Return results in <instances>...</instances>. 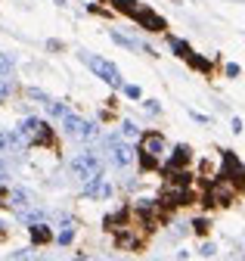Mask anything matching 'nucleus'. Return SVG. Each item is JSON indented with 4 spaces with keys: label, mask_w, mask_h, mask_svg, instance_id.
Listing matches in <instances>:
<instances>
[{
    "label": "nucleus",
    "mask_w": 245,
    "mask_h": 261,
    "mask_svg": "<svg viewBox=\"0 0 245 261\" xmlns=\"http://www.w3.org/2000/svg\"><path fill=\"white\" fill-rule=\"evenodd\" d=\"M19 137L28 146H53V127L41 118H25L19 127Z\"/></svg>",
    "instance_id": "nucleus-1"
},
{
    "label": "nucleus",
    "mask_w": 245,
    "mask_h": 261,
    "mask_svg": "<svg viewBox=\"0 0 245 261\" xmlns=\"http://www.w3.org/2000/svg\"><path fill=\"white\" fill-rule=\"evenodd\" d=\"M103 168H106V162L97 155V152H81L72 159V174L78 180H94V177H103Z\"/></svg>",
    "instance_id": "nucleus-2"
},
{
    "label": "nucleus",
    "mask_w": 245,
    "mask_h": 261,
    "mask_svg": "<svg viewBox=\"0 0 245 261\" xmlns=\"http://www.w3.org/2000/svg\"><path fill=\"white\" fill-rule=\"evenodd\" d=\"M81 59H84L106 84H112V87H125V78H121V72H118L115 62H109V59H103V56H94V53H81Z\"/></svg>",
    "instance_id": "nucleus-3"
},
{
    "label": "nucleus",
    "mask_w": 245,
    "mask_h": 261,
    "mask_svg": "<svg viewBox=\"0 0 245 261\" xmlns=\"http://www.w3.org/2000/svg\"><path fill=\"white\" fill-rule=\"evenodd\" d=\"M63 127H66V134H69V137H78V140H94V137L100 134L94 121L78 118V115H66V118H63Z\"/></svg>",
    "instance_id": "nucleus-4"
},
{
    "label": "nucleus",
    "mask_w": 245,
    "mask_h": 261,
    "mask_svg": "<svg viewBox=\"0 0 245 261\" xmlns=\"http://www.w3.org/2000/svg\"><path fill=\"white\" fill-rule=\"evenodd\" d=\"M233 193H236V187H233V184H227V180L221 177V180L208 184L205 205H230V202H233Z\"/></svg>",
    "instance_id": "nucleus-5"
},
{
    "label": "nucleus",
    "mask_w": 245,
    "mask_h": 261,
    "mask_svg": "<svg viewBox=\"0 0 245 261\" xmlns=\"http://www.w3.org/2000/svg\"><path fill=\"white\" fill-rule=\"evenodd\" d=\"M162 152H165V140H162V134H156V130H149V134H143V137H140V159H146V162H156V165H159Z\"/></svg>",
    "instance_id": "nucleus-6"
},
{
    "label": "nucleus",
    "mask_w": 245,
    "mask_h": 261,
    "mask_svg": "<svg viewBox=\"0 0 245 261\" xmlns=\"http://www.w3.org/2000/svg\"><path fill=\"white\" fill-rule=\"evenodd\" d=\"M106 152H109V162L112 165H118V168H125V165H131L134 162V146H128V143H121V140H115V137H109L106 140Z\"/></svg>",
    "instance_id": "nucleus-7"
},
{
    "label": "nucleus",
    "mask_w": 245,
    "mask_h": 261,
    "mask_svg": "<svg viewBox=\"0 0 245 261\" xmlns=\"http://www.w3.org/2000/svg\"><path fill=\"white\" fill-rule=\"evenodd\" d=\"M131 19H134L140 28H146V31H165V19H162L156 10H149V7H140Z\"/></svg>",
    "instance_id": "nucleus-8"
},
{
    "label": "nucleus",
    "mask_w": 245,
    "mask_h": 261,
    "mask_svg": "<svg viewBox=\"0 0 245 261\" xmlns=\"http://www.w3.org/2000/svg\"><path fill=\"white\" fill-rule=\"evenodd\" d=\"M227 184H233V187H239L242 184V177H245V165L233 155V152H224V174H221Z\"/></svg>",
    "instance_id": "nucleus-9"
},
{
    "label": "nucleus",
    "mask_w": 245,
    "mask_h": 261,
    "mask_svg": "<svg viewBox=\"0 0 245 261\" xmlns=\"http://www.w3.org/2000/svg\"><path fill=\"white\" fill-rule=\"evenodd\" d=\"M84 196H87V199H109V196H112V184L106 177H94V180L84 184Z\"/></svg>",
    "instance_id": "nucleus-10"
},
{
    "label": "nucleus",
    "mask_w": 245,
    "mask_h": 261,
    "mask_svg": "<svg viewBox=\"0 0 245 261\" xmlns=\"http://www.w3.org/2000/svg\"><path fill=\"white\" fill-rule=\"evenodd\" d=\"M190 159H193V149H190L187 143H177V146H174V155L168 159V165H165V174H171V171H180V165H187Z\"/></svg>",
    "instance_id": "nucleus-11"
},
{
    "label": "nucleus",
    "mask_w": 245,
    "mask_h": 261,
    "mask_svg": "<svg viewBox=\"0 0 245 261\" xmlns=\"http://www.w3.org/2000/svg\"><path fill=\"white\" fill-rule=\"evenodd\" d=\"M7 205H13L16 212H25L28 205H32V196H28V190L16 187V190H10V193H7Z\"/></svg>",
    "instance_id": "nucleus-12"
},
{
    "label": "nucleus",
    "mask_w": 245,
    "mask_h": 261,
    "mask_svg": "<svg viewBox=\"0 0 245 261\" xmlns=\"http://www.w3.org/2000/svg\"><path fill=\"white\" fill-rule=\"evenodd\" d=\"M128 218H131V212L125 208V212L106 215V221H103V224H106V230H118V233H121V230H125V227H131V224H128Z\"/></svg>",
    "instance_id": "nucleus-13"
},
{
    "label": "nucleus",
    "mask_w": 245,
    "mask_h": 261,
    "mask_svg": "<svg viewBox=\"0 0 245 261\" xmlns=\"http://www.w3.org/2000/svg\"><path fill=\"white\" fill-rule=\"evenodd\" d=\"M28 233H32V243H35V246H47V243H53V233H50V227H47V224H32V227H28Z\"/></svg>",
    "instance_id": "nucleus-14"
},
{
    "label": "nucleus",
    "mask_w": 245,
    "mask_h": 261,
    "mask_svg": "<svg viewBox=\"0 0 245 261\" xmlns=\"http://www.w3.org/2000/svg\"><path fill=\"white\" fill-rule=\"evenodd\" d=\"M112 7H115L118 13H125V16H134V13L140 10V0H112Z\"/></svg>",
    "instance_id": "nucleus-15"
},
{
    "label": "nucleus",
    "mask_w": 245,
    "mask_h": 261,
    "mask_svg": "<svg viewBox=\"0 0 245 261\" xmlns=\"http://www.w3.org/2000/svg\"><path fill=\"white\" fill-rule=\"evenodd\" d=\"M168 44H171V50H174L177 56H183V59H190V53H193V47H190L187 41H180V38H168Z\"/></svg>",
    "instance_id": "nucleus-16"
},
{
    "label": "nucleus",
    "mask_w": 245,
    "mask_h": 261,
    "mask_svg": "<svg viewBox=\"0 0 245 261\" xmlns=\"http://www.w3.org/2000/svg\"><path fill=\"white\" fill-rule=\"evenodd\" d=\"M190 65H193L196 72H205V75L211 72V62H208L205 56H196V53H190Z\"/></svg>",
    "instance_id": "nucleus-17"
},
{
    "label": "nucleus",
    "mask_w": 245,
    "mask_h": 261,
    "mask_svg": "<svg viewBox=\"0 0 245 261\" xmlns=\"http://www.w3.org/2000/svg\"><path fill=\"white\" fill-rule=\"evenodd\" d=\"M47 112H50L53 118H66V115H69L66 103H56V100H50V103H47Z\"/></svg>",
    "instance_id": "nucleus-18"
},
{
    "label": "nucleus",
    "mask_w": 245,
    "mask_h": 261,
    "mask_svg": "<svg viewBox=\"0 0 245 261\" xmlns=\"http://www.w3.org/2000/svg\"><path fill=\"white\" fill-rule=\"evenodd\" d=\"M19 218H22L25 224H41L44 212H38V208H25V212H19Z\"/></svg>",
    "instance_id": "nucleus-19"
},
{
    "label": "nucleus",
    "mask_w": 245,
    "mask_h": 261,
    "mask_svg": "<svg viewBox=\"0 0 245 261\" xmlns=\"http://www.w3.org/2000/svg\"><path fill=\"white\" fill-rule=\"evenodd\" d=\"M193 230H196L199 237H205V233L211 230V221H208V218H196V221H193Z\"/></svg>",
    "instance_id": "nucleus-20"
},
{
    "label": "nucleus",
    "mask_w": 245,
    "mask_h": 261,
    "mask_svg": "<svg viewBox=\"0 0 245 261\" xmlns=\"http://www.w3.org/2000/svg\"><path fill=\"white\" fill-rule=\"evenodd\" d=\"M72 240H75V227L66 224V227H63V233H59V246H69Z\"/></svg>",
    "instance_id": "nucleus-21"
},
{
    "label": "nucleus",
    "mask_w": 245,
    "mask_h": 261,
    "mask_svg": "<svg viewBox=\"0 0 245 261\" xmlns=\"http://www.w3.org/2000/svg\"><path fill=\"white\" fill-rule=\"evenodd\" d=\"M10 72H13V59L7 53H0V78H7Z\"/></svg>",
    "instance_id": "nucleus-22"
},
{
    "label": "nucleus",
    "mask_w": 245,
    "mask_h": 261,
    "mask_svg": "<svg viewBox=\"0 0 245 261\" xmlns=\"http://www.w3.org/2000/svg\"><path fill=\"white\" fill-rule=\"evenodd\" d=\"M10 93H13V84H10L7 78H0V103H4V100H7Z\"/></svg>",
    "instance_id": "nucleus-23"
},
{
    "label": "nucleus",
    "mask_w": 245,
    "mask_h": 261,
    "mask_svg": "<svg viewBox=\"0 0 245 261\" xmlns=\"http://www.w3.org/2000/svg\"><path fill=\"white\" fill-rule=\"evenodd\" d=\"M121 90H125V93L131 96V100H140V96H143V90H140L137 84H125V87H121Z\"/></svg>",
    "instance_id": "nucleus-24"
},
{
    "label": "nucleus",
    "mask_w": 245,
    "mask_h": 261,
    "mask_svg": "<svg viewBox=\"0 0 245 261\" xmlns=\"http://www.w3.org/2000/svg\"><path fill=\"white\" fill-rule=\"evenodd\" d=\"M28 96H32V100H38V103H50V96H47L44 90H38V87H32V90H28Z\"/></svg>",
    "instance_id": "nucleus-25"
},
{
    "label": "nucleus",
    "mask_w": 245,
    "mask_h": 261,
    "mask_svg": "<svg viewBox=\"0 0 245 261\" xmlns=\"http://www.w3.org/2000/svg\"><path fill=\"white\" fill-rule=\"evenodd\" d=\"M199 255H205V258H211V255H214V243H202V249H199Z\"/></svg>",
    "instance_id": "nucleus-26"
},
{
    "label": "nucleus",
    "mask_w": 245,
    "mask_h": 261,
    "mask_svg": "<svg viewBox=\"0 0 245 261\" xmlns=\"http://www.w3.org/2000/svg\"><path fill=\"white\" fill-rule=\"evenodd\" d=\"M125 134H128V137H137L140 130H137V124H134V121H125Z\"/></svg>",
    "instance_id": "nucleus-27"
},
{
    "label": "nucleus",
    "mask_w": 245,
    "mask_h": 261,
    "mask_svg": "<svg viewBox=\"0 0 245 261\" xmlns=\"http://www.w3.org/2000/svg\"><path fill=\"white\" fill-rule=\"evenodd\" d=\"M236 75H239V65L230 62V65H227V78H236Z\"/></svg>",
    "instance_id": "nucleus-28"
},
{
    "label": "nucleus",
    "mask_w": 245,
    "mask_h": 261,
    "mask_svg": "<svg viewBox=\"0 0 245 261\" xmlns=\"http://www.w3.org/2000/svg\"><path fill=\"white\" fill-rule=\"evenodd\" d=\"M0 205H7V190H0Z\"/></svg>",
    "instance_id": "nucleus-29"
},
{
    "label": "nucleus",
    "mask_w": 245,
    "mask_h": 261,
    "mask_svg": "<svg viewBox=\"0 0 245 261\" xmlns=\"http://www.w3.org/2000/svg\"><path fill=\"white\" fill-rule=\"evenodd\" d=\"M7 237V230H4V221H0V240H4Z\"/></svg>",
    "instance_id": "nucleus-30"
},
{
    "label": "nucleus",
    "mask_w": 245,
    "mask_h": 261,
    "mask_svg": "<svg viewBox=\"0 0 245 261\" xmlns=\"http://www.w3.org/2000/svg\"><path fill=\"white\" fill-rule=\"evenodd\" d=\"M75 261H94V258H84V255H78V258H75Z\"/></svg>",
    "instance_id": "nucleus-31"
}]
</instances>
